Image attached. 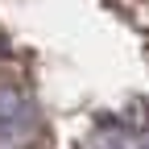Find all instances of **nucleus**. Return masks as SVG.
Wrapping results in <instances>:
<instances>
[{"instance_id":"obj_1","label":"nucleus","mask_w":149,"mask_h":149,"mask_svg":"<svg viewBox=\"0 0 149 149\" xmlns=\"http://www.w3.org/2000/svg\"><path fill=\"white\" fill-rule=\"evenodd\" d=\"M37 112L17 95V91H0V149H25L33 141Z\"/></svg>"},{"instance_id":"obj_2","label":"nucleus","mask_w":149,"mask_h":149,"mask_svg":"<svg viewBox=\"0 0 149 149\" xmlns=\"http://www.w3.org/2000/svg\"><path fill=\"white\" fill-rule=\"evenodd\" d=\"M83 149H149V120H104L91 128Z\"/></svg>"}]
</instances>
